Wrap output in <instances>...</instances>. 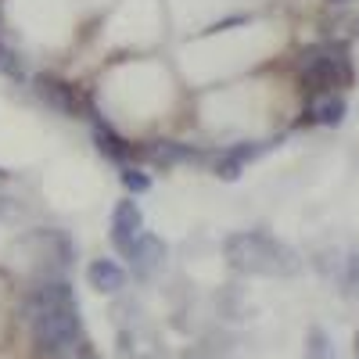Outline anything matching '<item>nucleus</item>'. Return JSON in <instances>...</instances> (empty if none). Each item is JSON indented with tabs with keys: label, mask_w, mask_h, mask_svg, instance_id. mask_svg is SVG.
<instances>
[{
	"label": "nucleus",
	"mask_w": 359,
	"mask_h": 359,
	"mask_svg": "<svg viewBox=\"0 0 359 359\" xmlns=\"http://www.w3.org/2000/svg\"><path fill=\"white\" fill-rule=\"evenodd\" d=\"M345 294H359V252H352L345 262Z\"/></svg>",
	"instance_id": "obj_14"
},
{
	"label": "nucleus",
	"mask_w": 359,
	"mask_h": 359,
	"mask_svg": "<svg viewBox=\"0 0 359 359\" xmlns=\"http://www.w3.org/2000/svg\"><path fill=\"white\" fill-rule=\"evenodd\" d=\"M223 255L237 273H252V277H294L298 273V255L262 230L230 233L223 245Z\"/></svg>",
	"instance_id": "obj_2"
},
{
	"label": "nucleus",
	"mask_w": 359,
	"mask_h": 359,
	"mask_svg": "<svg viewBox=\"0 0 359 359\" xmlns=\"http://www.w3.org/2000/svg\"><path fill=\"white\" fill-rule=\"evenodd\" d=\"M140 226H144V216H140L137 201L123 198V201L115 205V212H111V245L126 255L133 248V241L140 237Z\"/></svg>",
	"instance_id": "obj_4"
},
{
	"label": "nucleus",
	"mask_w": 359,
	"mask_h": 359,
	"mask_svg": "<svg viewBox=\"0 0 359 359\" xmlns=\"http://www.w3.org/2000/svg\"><path fill=\"white\" fill-rule=\"evenodd\" d=\"M22 316L29 320L33 341H36L40 355H47V359H65L83 338L72 287L65 280H57V277L43 280L33 294L25 298Z\"/></svg>",
	"instance_id": "obj_1"
},
{
	"label": "nucleus",
	"mask_w": 359,
	"mask_h": 359,
	"mask_svg": "<svg viewBox=\"0 0 359 359\" xmlns=\"http://www.w3.org/2000/svg\"><path fill=\"white\" fill-rule=\"evenodd\" d=\"M36 94H40L54 111L79 115V97H76V90H72L65 79H57V76H36Z\"/></svg>",
	"instance_id": "obj_6"
},
{
	"label": "nucleus",
	"mask_w": 359,
	"mask_h": 359,
	"mask_svg": "<svg viewBox=\"0 0 359 359\" xmlns=\"http://www.w3.org/2000/svg\"><path fill=\"white\" fill-rule=\"evenodd\" d=\"M302 83L313 90V94H327V90H338L345 83H352V65L348 57L327 47H313L306 54V69H302Z\"/></svg>",
	"instance_id": "obj_3"
},
{
	"label": "nucleus",
	"mask_w": 359,
	"mask_h": 359,
	"mask_svg": "<svg viewBox=\"0 0 359 359\" xmlns=\"http://www.w3.org/2000/svg\"><path fill=\"white\" fill-rule=\"evenodd\" d=\"M355 359H359V334H355Z\"/></svg>",
	"instance_id": "obj_16"
},
{
	"label": "nucleus",
	"mask_w": 359,
	"mask_h": 359,
	"mask_svg": "<svg viewBox=\"0 0 359 359\" xmlns=\"http://www.w3.org/2000/svg\"><path fill=\"white\" fill-rule=\"evenodd\" d=\"M331 4H345V0H331Z\"/></svg>",
	"instance_id": "obj_17"
},
{
	"label": "nucleus",
	"mask_w": 359,
	"mask_h": 359,
	"mask_svg": "<svg viewBox=\"0 0 359 359\" xmlns=\"http://www.w3.org/2000/svg\"><path fill=\"white\" fill-rule=\"evenodd\" d=\"M345 111H348V108H345V101L331 94V97H323V101L309 111V118H313V123H320V126H338L341 118H345Z\"/></svg>",
	"instance_id": "obj_11"
},
{
	"label": "nucleus",
	"mask_w": 359,
	"mask_h": 359,
	"mask_svg": "<svg viewBox=\"0 0 359 359\" xmlns=\"http://www.w3.org/2000/svg\"><path fill=\"white\" fill-rule=\"evenodd\" d=\"M151 158L155 162H165V165H176V162H191V158H198V151L194 147H187V144H172V140H155L151 147Z\"/></svg>",
	"instance_id": "obj_9"
},
{
	"label": "nucleus",
	"mask_w": 359,
	"mask_h": 359,
	"mask_svg": "<svg viewBox=\"0 0 359 359\" xmlns=\"http://www.w3.org/2000/svg\"><path fill=\"white\" fill-rule=\"evenodd\" d=\"M86 280L101 294H115V291H123V284H126V269L118 262H111V259H97V262H90Z\"/></svg>",
	"instance_id": "obj_7"
},
{
	"label": "nucleus",
	"mask_w": 359,
	"mask_h": 359,
	"mask_svg": "<svg viewBox=\"0 0 359 359\" xmlns=\"http://www.w3.org/2000/svg\"><path fill=\"white\" fill-rule=\"evenodd\" d=\"M216 176H219V180H237V176H241V162L230 158V155H223V158L216 162Z\"/></svg>",
	"instance_id": "obj_15"
},
{
	"label": "nucleus",
	"mask_w": 359,
	"mask_h": 359,
	"mask_svg": "<svg viewBox=\"0 0 359 359\" xmlns=\"http://www.w3.org/2000/svg\"><path fill=\"white\" fill-rule=\"evenodd\" d=\"M126 259H130L137 277H151L155 269L165 262V245L158 241L155 233H140L137 241H133V248L126 252Z\"/></svg>",
	"instance_id": "obj_5"
},
{
	"label": "nucleus",
	"mask_w": 359,
	"mask_h": 359,
	"mask_svg": "<svg viewBox=\"0 0 359 359\" xmlns=\"http://www.w3.org/2000/svg\"><path fill=\"white\" fill-rule=\"evenodd\" d=\"M123 184H126V191H133V194H144L147 187H151V176L147 172H140V169H123Z\"/></svg>",
	"instance_id": "obj_13"
},
{
	"label": "nucleus",
	"mask_w": 359,
	"mask_h": 359,
	"mask_svg": "<svg viewBox=\"0 0 359 359\" xmlns=\"http://www.w3.org/2000/svg\"><path fill=\"white\" fill-rule=\"evenodd\" d=\"M94 144L101 147V155L104 158H111V162H118V165H130V158H133V147L118 137L104 118H97L94 115Z\"/></svg>",
	"instance_id": "obj_8"
},
{
	"label": "nucleus",
	"mask_w": 359,
	"mask_h": 359,
	"mask_svg": "<svg viewBox=\"0 0 359 359\" xmlns=\"http://www.w3.org/2000/svg\"><path fill=\"white\" fill-rule=\"evenodd\" d=\"M306 359H338V348L323 327H309L306 334Z\"/></svg>",
	"instance_id": "obj_10"
},
{
	"label": "nucleus",
	"mask_w": 359,
	"mask_h": 359,
	"mask_svg": "<svg viewBox=\"0 0 359 359\" xmlns=\"http://www.w3.org/2000/svg\"><path fill=\"white\" fill-rule=\"evenodd\" d=\"M0 72L4 76H11V79H25V65H22V57H18V50H11L8 43H0Z\"/></svg>",
	"instance_id": "obj_12"
}]
</instances>
